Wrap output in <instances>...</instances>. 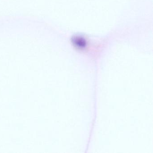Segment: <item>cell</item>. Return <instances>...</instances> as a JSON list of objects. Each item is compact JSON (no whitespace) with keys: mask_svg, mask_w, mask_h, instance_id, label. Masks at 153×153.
<instances>
[{"mask_svg":"<svg viewBox=\"0 0 153 153\" xmlns=\"http://www.w3.org/2000/svg\"><path fill=\"white\" fill-rule=\"evenodd\" d=\"M71 42L74 47L78 50H82L85 49L87 45L86 39L79 36H74L72 38Z\"/></svg>","mask_w":153,"mask_h":153,"instance_id":"6da1fadb","label":"cell"}]
</instances>
